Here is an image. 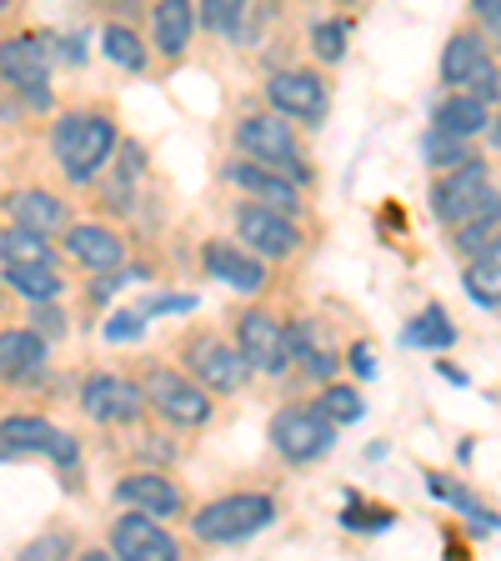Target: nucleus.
Masks as SVG:
<instances>
[{"label":"nucleus","instance_id":"20","mask_svg":"<svg viewBox=\"0 0 501 561\" xmlns=\"http://www.w3.org/2000/svg\"><path fill=\"white\" fill-rule=\"evenodd\" d=\"M491 60V46H487V35L477 31H456L452 41H446L442 50V85H452V91H462V85L477 76L481 66Z\"/></svg>","mask_w":501,"mask_h":561},{"label":"nucleus","instance_id":"3","mask_svg":"<svg viewBox=\"0 0 501 561\" xmlns=\"http://www.w3.org/2000/svg\"><path fill=\"white\" fill-rule=\"evenodd\" d=\"M236 151L246 161H261L271 171L292 175V181H306V161H301V146L292 136V121L281 116V111H257V116H246L236 126Z\"/></svg>","mask_w":501,"mask_h":561},{"label":"nucleus","instance_id":"2","mask_svg":"<svg viewBox=\"0 0 501 561\" xmlns=\"http://www.w3.org/2000/svg\"><path fill=\"white\" fill-rule=\"evenodd\" d=\"M271 522H276V502H271V496H261V491H236V496H221V502L201 506V512L191 516V531H196V541H210V547H231V541H246V537H257V531H266Z\"/></svg>","mask_w":501,"mask_h":561},{"label":"nucleus","instance_id":"24","mask_svg":"<svg viewBox=\"0 0 501 561\" xmlns=\"http://www.w3.org/2000/svg\"><path fill=\"white\" fill-rule=\"evenodd\" d=\"M0 261L5 266H56V245L41 231L11 226V231H0Z\"/></svg>","mask_w":501,"mask_h":561},{"label":"nucleus","instance_id":"18","mask_svg":"<svg viewBox=\"0 0 501 561\" xmlns=\"http://www.w3.org/2000/svg\"><path fill=\"white\" fill-rule=\"evenodd\" d=\"M46 371V336L35 327L0 331V381H31Z\"/></svg>","mask_w":501,"mask_h":561},{"label":"nucleus","instance_id":"30","mask_svg":"<svg viewBox=\"0 0 501 561\" xmlns=\"http://www.w3.org/2000/svg\"><path fill=\"white\" fill-rule=\"evenodd\" d=\"M351 46V21H316L311 25V56L327 60V66H337L341 56H346Z\"/></svg>","mask_w":501,"mask_h":561},{"label":"nucleus","instance_id":"37","mask_svg":"<svg viewBox=\"0 0 501 561\" xmlns=\"http://www.w3.org/2000/svg\"><path fill=\"white\" fill-rule=\"evenodd\" d=\"M471 11H477L481 31H487V46L501 50V0H471Z\"/></svg>","mask_w":501,"mask_h":561},{"label":"nucleus","instance_id":"14","mask_svg":"<svg viewBox=\"0 0 501 561\" xmlns=\"http://www.w3.org/2000/svg\"><path fill=\"white\" fill-rule=\"evenodd\" d=\"M201 261H206V271L221 286H231V291H261L266 286V266H261V256L251 251V245H241V241H210L206 251H201Z\"/></svg>","mask_w":501,"mask_h":561},{"label":"nucleus","instance_id":"28","mask_svg":"<svg viewBox=\"0 0 501 561\" xmlns=\"http://www.w3.org/2000/svg\"><path fill=\"white\" fill-rule=\"evenodd\" d=\"M286 331H292V356H301L306 371H311V376H331V371H337V356L316 341V331L306 327V321H296V327H286Z\"/></svg>","mask_w":501,"mask_h":561},{"label":"nucleus","instance_id":"5","mask_svg":"<svg viewBox=\"0 0 501 561\" xmlns=\"http://www.w3.org/2000/svg\"><path fill=\"white\" fill-rule=\"evenodd\" d=\"M15 456H50L56 467H76L81 446L70 432H56L41 416H5L0 421V461H15Z\"/></svg>","mask_w":501,"mask_h":561},{"label":"nucleus","instance_id":"10","mask_svg":"<svg viewBox=\"0 0 501 561\" xmlns=\"http://www.w3.org/2000/svg\"><path fill=\"white\" fill-rule=\"evenodd\" d=\"M236 236L241 245H251L257 256H292L301 245V231L286 210H271V206H241L236 210Z\"/></svg>","mask_w":501,"mask_h":561},{"label":"nucleus","instance_id":"1","mask_svg":"<svg viewBox=\"0 0 501 561\" xmlns=\"http://www.w3.org/2000/svg\"><path fill=\"white\" fill-rule=\"evenodd\" d=\"M111 156H116V126H111L101 111H70V116H60L56 161H60V171H66L76 186L91 181Z\"/></svg>","mask_w":501,"mask_h":561},{"label":"nucleus","instance_id":"27","mask_svg":"<svg viewBox=\"0 0 501 561\" xmlns=\"http://www.w3.org/2000/svg\"><path fill=\"white\" fill-rule=\"evenodd\" d=\"M101 50H105V60H116L121 70H130V76H140V70H146V46L136 41V31H130V25H105V31H101Z\"/></svg>","mask_w":501,"mask_h":561},{"label":"nucleus","instance_id":"34","mask_svg":"<svg viewBox=\"0 0 501 561\" xmlns=\"http://www.w3.org/2000/svg\"><path fill=\"white\" fill-rule=\"evenodd\" d=\"M241 11H246V0H201V25L216 35H231Z\"/></svg>","mask_w":501,"mask_h":561},{"label":"nucleus","instance_id":"7","mask_svg":"<svg viewBox=\"0 0 501 561\" xmlns=\"http://www.w3.org/2000/svg\"><path fill=\"white\" fill-rule=\"evenodd\" d=\"M266 101L271 111H281L286 121H301V126H327L331 116V95L316 70H276L266 81Z\"/></svg>","mask_w":501,"mask_h":561},{"label":"nucleus","instance_id":"36","mask_svg":"<svg viewBox=\"0 0 501 561\" xmlns=\"http://www.w3.org/2000/svg\"><path fill=\"white\" fill-rule=\"evenodd\" d=\"M140 327H146V316L140 311H116L111 321H105V341H136Z\"/></svg>","mask_w":501,"mask_h":561},{"label":"nucleus","instance_id":"40","mask_svg":"<svg viewBox=\"0 0 501 561\" xmlns=\"http://www.w3.org/2000/svg\"><path fill=\"white\" fill-rule=\"evenodd\" d=\"M11 5H15V0H0V11H11Z\"/></svg>","mask_w":501,"mask_h":561},{"label":"nucleus","instance_id":"21","mask_svg":"<svg viewBox=\"0 0 501 561\" xmlns=\"http://www.w3.org/2000/svg\"><path fill=\"white\" fill-rule=\"evenodd\" d=\"M5 210H11L15 226L41 231V236H56L60 226H66V206H60V196H50V191H11Z\"/></svg>","mask_w":501,"mask_h":561},{"label":"nucleus","instance_id":"6","mask_svg":"<svg viewBox=\"0 0 501 561\" xmlns=\"http://www.w3.org/2000/svg\"><path fill=\"white\" fill-rule=\"evenodd\" d=\"M140 391H146V407H156L166 421H175V426H206L210 421L206 386L181 376V371H171V366H156Z\"/></svg>","mask_w":501,"mask_h":561},{"label":"nucleus","instance_id":"29","mask_svg":"<svg viewBox=\"0 0 501 561\" xmlns=\"http://www.w3.org/2000/svg\"><path fill=\"white\" fill-rule=\"evenodd\" d=\"M316 407H321V416L337 421V426H351V421L366 416V401H362V391H356V386H327Z\"/></svg>","mask_w":501,"mask_h":561},{"label":"nucleus","instance_id":"11","mask_svg":"<svg viewBox=\"0 0 501 561\" xmlns=\"http://www.w3.org/2000/svg\"><path fill=\"white\" fill-rule=\"evenodd\" d=\"M186 366L196 371V381L206 386V391H241V381L251 376V362L241 356V346H226V341H216V336L191 341Z\"/></svg>","mask_w":501,"mask_h":561},{"label":"nucleus","instance_id":"4","mask_svg":"<svg viewBox=\"0 0 501 561\" xmlns=\"http://www.w3.org/2000/svg\"><path fill=\"white\" fill-rule=\"evenodd\" d=\"M271 446L296 467L321 461L337 446V421L321 416V407H286L271 416Z\"/></svg>","mask_w":501,"mask_h":561},{"label":"nucleus","instance_id":"13","mask_svg":"<svg viewBox=\"0 0 501 561\" xmlns=\"http://www.w3.org/2000/svg\"><path fill=\"white\" fill-rule=\"evenodd\" d=\"M0 76L15 91H41L50 76V56H46V35L21 31L11 41H0Z\"/></svg>","mask_w":501,"mask_h":561},{"label":"nucleus","instance_id":"41","mask_svg":"<svg viewBox=\"0 0 501 561\" xmlns=\"http://www.w3.org/2000/svg\"><path fill=\"white\" fill-rule=\"evenodd\" d=\"M341 5H362V0H341Z\"/></svg>","mask_w":501,"mask_h":561},{"label":"nucleus","instance_id":"39","mask_svg":"<svg viewBox=\"0 0 501 561\" xmlns=\"http://www.w3.org/2000/svg\"><path fill=\"white\" fill-rule=\"evenodd\" d=\"M487 136H491V146L501 151V116H491V126H487Z\"/></svg>","mask_w":501,"mask_h":561},{"label":"nucleus","instance_id":"19","mask_svg":"<svg viewBox=\"0 0 501 561\" xmlns=\"http://www.w3.org/2000/svg\"><path fill=\"white\" fill-rule=\"evenodd\" d=\"M196 35V5L191 0H156L151 5V41L161 56H181Z\"/></svg>","mask_w":501,"mask_h":561},{"label":"nucleus","instance_id":"22","mask_svg":"<svg viewBox=\"0 0 501 561\" xmlns=\"http://www.w3.org/2000/svg\"><path fill=\"white\" fill-rule=\"evenodd\" d=\"M487 126H491V105L477 101V95H467V91H452L442 105H436V130H446V136L471 140Z\"/></svg>","mask_w":501,"mask_h":561},{"label":"nucleus","instance_id":"23","mask_svg":"<svg viewBox=\"0 0 501 561\" xmlns=\"http://www.w3.org/2000/svg\"><path fill=\"white\" fill-rule=\"evenodd\" d=\"M467 296L477 306H501V231L467 256Z\"/></svg>","mask_w":501,"mask_h":561},{"label":"nucleus","instance_id":"26","mask_svg":"<svg viewBox=\"0 0 501 561\" xmlns=\"http://www.w3.org/2000/svg\"><path fill=\"white\" fill-rule=\"evenodd\" d=\"M5 286L21 291L25 301H56L60 296L56 266H5Z\"/></svg>","mask_w":501,"mask_h":561},{"label":"nucleus","instance_id":"38","mask_svg":"<svg viewBox=\"0 0 501 561\" xmlns=\"http://www.w3.org/2000/svg\"><path fill=\"white\" fill-rule=\"evenodd\" d=\"M351 371H356V376H372L376 371L372 346H366V341H356V346H351Z\"/></svg>","mask_w":501,"mask_h":561},{"label":"nucleus","instance_id":"17","mask_svg":"<svg viewBox=\"0 0 501 561\" xmlns=\"http://www.w3.org/2000/svg\"><path fill=\"white\" fill-rule=\"evenodd\" d=\"M66 256L70 261H81L86 271H116L121 261H126V241H121L111 226H70L66 231Z\"/></svg>","mask_w":501,"mask_h":561},{"label":"nucleus","instance_id":"8","mask_svg":"<svg viewBox=\"0 0 501 561\" xmlns=\"http://www.w3.org/2000/svg\"><path fill=\"white\" fill-rule=\"evenodd\" d=\"M236 346H241V356L251 362V371L281 376L286 366H292V331L281 327L271 311L236 316Z\"/></svg>","mask_w":501,"mask_h":561},{"label":"nucleus","instance_id":"32","mask_svg":"<svg viewBox=\"0 0 501 561\" xmlns=\"http://www.w3.org/2000/svg\"><path fill=\"white\" fill-rule=\"evenodd\" d=\"M116 386H121V376H91V381L81 386V407L91 411L95 421H111V407H116Z\"/></svg>","mask_w":501,"mask_h":561},{"label":"nucleus","instance_id":"16","mask_svg":"<svg viewBox=\"0 0 501 561\" xmlns=\"http://www.w3.org/2000/svg\"><path fill=\"white\" fill-rule=\"evenodd\" d=\"M226 181H231L236 191H246V196H257V206L286 210V216L296 210V181L292 175H281V171H271V165H261V161L226 165Z\"/></svg>","mask_w":501,"mask_h":561},{"label":"nucleus","instance_id":"35","mask_svg":"<svg viewBox=\"0 0 501 561\" xmlns=\"http://www.w3.org/2000/svg\"><path fill=\"white\" fill-rule=\"evenodd\" d=\"M467 95H477V101H487V105H497L501 101V70H497V60H487V66L471 76L467 85H462Z\"/></svg>","mask_w":501,"mask_h":561},{"label":"nucleus","instance_id":"33","mask_svg":"<svg viewBox=\"0 0 501 561\" xmlns=\"http://www.w3.org/2000/svg\"><path fill=\"white\" fill-rule=\"evenodd\" d=\"M426 491L432 496H442L446 506H456V512H467V516H477L481 526H497V516L487 512V506H477L471 502V491H462V486H452V481H442V477H426Z\"/></svg>","mask_w":501,"mask_h":561},{"label":"nucleus","instance_id":"15","mask_svg":"<svg viewBox=\"0 0 501 561\" xmlns=\"http://www.w3.org/2000/svg\"><path fill=\"white\" fill-rule=\"evenodd\" d=\"M116 502L136 506V512H146V516H181L186 496H181V486H175L171 477H161V471H130V477L116 481Z\"/></svg>","mask_w":501,"mask_h":561},{"label":"nucleus","instance_id":"9","mask_svg":"<svg viewBox=\"0 0 501 561\" xmlns=\"http://www.w3.org/2000/svg\"><path fill=\"white\" fill-rule=\"evenodd\" d=\"M111 551L121 561H175L181 541L146 512H130V516H116V526H111Z\"/></svg>","mask_w":501,"mask_h":561},{"label":"nucleus","instance_id":"12","mask_svg":"<svg viewBox=\"0 0 501 561\" xmlns=\"http://www.w3.org/2000/svg\"><path fill=\"white\" fill-rule=\"evenodd\" d=\"M487 186H491V175H487V165H481V161H462V165H452V171H442V181L432 186L436 221L456 226L481 201V191H487Z\"/></svg>","mask_w":501,"mask_h":561},{"label":"nucleus","instance_id":"31","mask_svg":"<svg viewBox=\"0 0 501 561\" xmlns=\"http://www.w3.org/2000/svg\"><path fill=\"white\" fill-rule=\"evenodd\" d=\"M421 151H426V165H432V171H452V165L471 161L467 140H462V136H446V130H436V126H432V136L421 140Z\"/></svg>","mask_w":501,"mask_h":561},{"label":"nucleus","instance_id":"25","mask_svg":"<svg viewBox=\"0 0 501 561\" xmlns=\"http://www.w3.org/2000/svg\"><path fill=\"white\" fill-rule=\"evenodd\" d=\"M401 341H407V346H426V351H446L456 341V327L446 321L442 306H426V311H421L417 321L401 331Z\"/></svg>","mask_w":501,"mask_h":561}]
</instances>
